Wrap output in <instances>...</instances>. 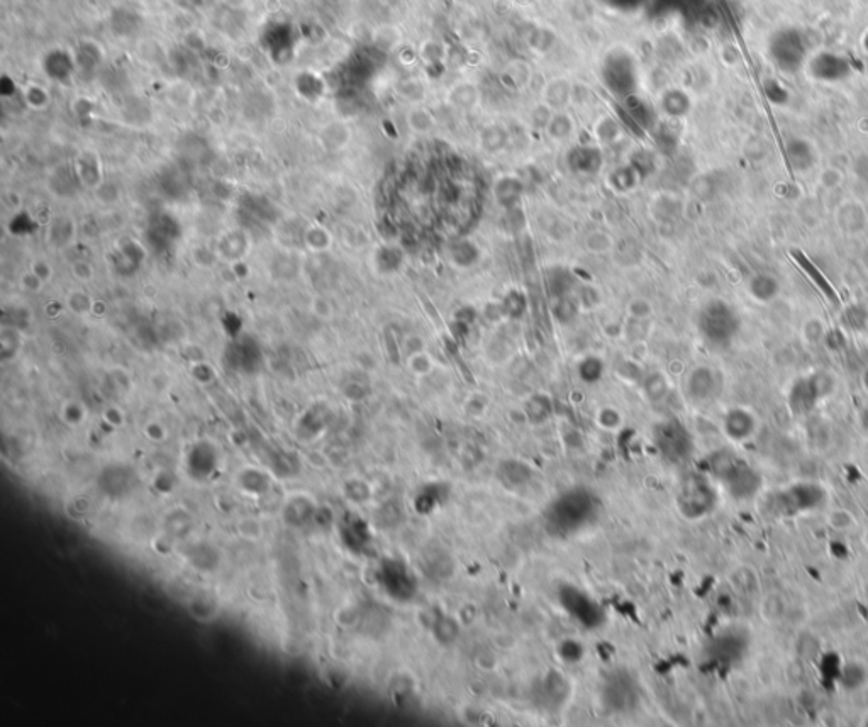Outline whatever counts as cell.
Listing matches in <instances>:
<instances>
[{"mask_svg":"<svg viewBox=\"0 0 868 727\" xmlns=\"http://www.w3.org/2000/svg\"><path fill=\"white\" fill-rule=\"evenodd\" d=\"M863 263H865V267L868 268V246L865 248V251H863Z\"/></svg>","mask_w":868,"mask_h":727,"instance_id":"53","label":"cell"},{"mask_svg":"<svg viewBox=\"0 0 868 727\" xmlns=\"http://www.w3.org/2000/svg\"><path fill=\"white\" fill-rule=\"evenodd\" d=\"M655 442L665 460L673 465L687 461L694 453L692 434L680 420L668 419L655 429Z\"/></svg>","mask_w":868,"mask_h":727,"instance_id":"7","label":"cell"},{"mask_svg":"<svg viewBox=\"0 0 868 727\" xmlns=\"http://www.w3.org/2000/svg\"><path fill=\"white\" fill-rule=\"evenodd\" d=\"M604 375V361L597 356H587L580 361L578 376L587 383L599 382Z\"/></svg>","mask_w":868,"mask_h":727,"instance_id":"31","label":"cell"},{"mask_svg":"<svg viewBox=\"0 0 868 727\" xmlns=\"http://www.w3.org/2000/svg\"><path fill=\"white\" fill-rule=\"evenodd\" d=\"M246 2L248 0H228L229 6H233V7H243V6H246Z\"/></svg>","mask_w":868,"mask_h":727,"instance_id":"51","label":"cell"},{"mask_svg":"<svg viewBox=\"0 0 868 727\" xmlns=\"http://www.w3.org/2000/svg\"><path fill=\"white\" fill-rule=\"evenodd\" d=\"M746 640L748 637L745 634L739 631H729L721 634L714 641V644H712V656H714L717 662L726 664L738 662L746 651Z\"/></svg>","mask_w":868,"mask_h":727,"instance_id":"14","label":"cell"},{"mask_svg":"<svg viewBox=\"0 0 868 727\" xmlns=\"http://www.w3.org/2000/svg\"><path fill=\"white\" fill-rule=\"evenodd\" d=\"M566 694H568V686H566L565 678L556 673L548 675L543 684V699L546 700V706H560Z\"/></svg>","mask_w":868,"mask_h":727,"instance_id":"26","label":"cell"},{"mask_svg":"<svg viewBox=\"0 0 868 727\" xmlns=\"http://www.w3.org/2000/svg\"><path fill=\"white\" fill-rule=\"evenodd\" d=\"M477 314L478 312L472 307V305H465V307L456 310L455 317H456V322H462V324H465V326H470L472 322L477 319Z\"/></svg>","mask_w":868,"mask_h":727,"instance_id":"48","label":"cell"},{"mask_svg":"<svg viewBox=\"0 0 868 727\" xmlns=\"http://www.w3.org/2000/svg\"><path fill=\"white\" fill-rule=\"evenodd\" d=\"M619 423H621V415H619V412H615L614 409L600 410L599 424L602 425V428L614 429V428H618Z\"/></svg>","mask_w":868,"mask_h":727,"instance_id":"47","label":"cell"},{"mask_svg":"<svg viewBox=\"0 0 868 727\" xmlns=\"http://www.w3.org/2000/svg\"><path fill=\"white\" fill-rule=\"evenodd\" d=\"M380 582L385 592L396 600H411L416 595V578L404 563L397 560L383 561L380 568Z\"/></svg>","mask_w":868,"mask_h":727,"instance_id":"10","label":"cell"},{"mask_svg":"<svg viewBox=\"0 0 868 727\" xmlns=\"http://www.w3.org/2000/svg\"><path fill=\"white\" fill-rule=\"evenodd\" d=\"M602 700L605 707L615 713H628L635 711L640 704V689L630 673L619 670L610 675L604 684Z\"/></svg>","mask_w":868,"mask_h":727,"instance_id":"8","label":"cell"},{"mask_svg":"<svg viewBox=\"0 0 868 727\" xmlns=\"http://www.w3.org/2000/svg\"><path fill=\"white\" fill-rule=\"evenodd\" d=\"M830 522L835 529L845 531V529H850V527L853 526V517L850 516L847 511H835L830 516Z\"/></svg>","mask_w":868,"mask_h":727,"instance_id":"46","label":"cell"},{"mask_svg":"<svg viewBox=\"0 0 868 727\" xmlns=\"http://www.w3.org/2000/svg\"><path fill=\"white\" fill-rule=\"evenodd\" d=\"M717 494L709 478L699 473H690L682 480L677 492V505L682 516L695 521L702 519L714 511Z\"/></svg>","mask_w":868,"mask_h":727,"instance_id":"6","label":"cell"},{"mask_svg":"<svg viewBox=\"0 0 868 727\" xmlns=\"http://www.w3.org/2000/svg\"><path fill=\"white\" fill-rule=\"evenodd\" d=\"M577 300H578L580 307L593 309V307H597V305L600 304V294H599V290H597V288L587 285V287H583L582 290H580Z\"/></svg>","mask_w":868,"mask_h":727,"instance_id":"43","label":"cell"},{"mask_svg":"<svg viewBox=\"0 0 868 727\" xmlns=\"http://www.w3.org/2000/svg\"><path fill=\"white\" fill-rule=\"evenodd\" d=\"M434 634H436L438 641H441L443 644H450V642L456 641V637H458V626H456V622L448 615H440V617L436 619V622H434Z\"/></svg>","mask_w":868,"mask_h":727,"instance_id":"33","label":"cell"},{"mask_svg":"<svg viewBox=\"0 0 868 727\" xmlns=\"http://www.w3.org/2000/svg\"><path fill=\"white\" fill-rule=\"evenodd\" d=\"M734 583H736L738 590H741L743 593H746V595H755L756 592H758V575L755 573V570L751 568H739L736 570V573H734Z\"/></svg>","mask_w":868,"mask_h":727,"instance_id":"32","label":"cell"},{"mask_svg":"<svg viewBox=\"0 0 868 727\" xmlns=\"http://www.w3.org/2000/svg\"><path fill=\"white\" fill-rule=\"evenodd\" d=\"M409 365L416 373H428V371L431 370V360H429L428 354H424L423 351L411 354Z\"/></svg>","mask_w":868,"mask_h":727,"instance_id":"45","label":"cell"},{"mask_svg":"<svg viewBox=\"0 0 868 727\" xmlns=\"http://www.w3.org/2000/svg\"><path fill=\"white\" fill-rule=\"evenodd\" d=\"M863 419H865V425H867V429H868V412H867L865 415H863Z\"/></svg>","mask_w":868,"mask_h":727,"instance_id":"54","label":"cell"},{"mask_svg":"<svg viewBox=\"0 0 868 727\" xmlns=\"http://www.w3.org/2000/svg\"><path fill=\"white\" fill-rule=\"evenodd\" d=\"M825 500L826 492L816 483H797L770 494L763 500V511L772 519H790L821 507Z\"/></svg>","mask_w":868,"mask_h":727,"instance_id":"4","label":"cell"},{"mask_svg":"<svg viewBox=\"0 0 868 727\" xmlns=\"http://www.w3.org/2000/svg\"><path fill=\"white\" fill-rule=\"evenodd\" d=\"M863 387H865V390L868 392V370L863 373Z\"/></svg>","mask_w":868,"mask_h":727,"instance_id":"52","label":"cell"},{"mask_svg":"<svg viewBox=\"0 0 868 727\" xmlns=\"http://www.w3.org/2000/svg\"><path fill=\"white\" fill-rule=\"evenodd\" d=\"M77 234V224L72 217L56 216L48 224V243L55 248H65L73 241Z\"/></svg>","mask_w":868,"mask_h":727,"instance_id":"18","label":"cell"},{"mask_svg":"<svg viewBox=\"0 0 868 727\" xmlns=\"http://www.w3.org/2000/svg\"><path fill=\"white\" fill-rule=\"evenodd\" d=\"M845 322L854 331L865 329L868 324V310L863 305H850L845 310Z\"/></svg>","mask_w":868,"mask_h":727,"instance_id":"38","label":"cell"},{"mask_svg":"<svg viewBox=\"0 0 868 727\" xmlns=\"http://www.w3.org/2000/svg\"><path fill=\"white\" fill-rule=\"evenodd\" d=\"M304 248L312 255H322L327 253L334 245V236L324 224L311 223L305 225L302 234Z\"/></svg>","mask_w":868,"mask_h":727,"instance_id":"17","label":"cell"},{"mask_svg":"<svg viewBox=\"0 0 868 727\" xmlns=\"http://www.w3.org/2000/svg\"><path fill=\"white\" fill-rule=\"evenodd\" d=\"M761 610H763L765 619L770 620V622H775V620L783 617V612H785V602H783V598L780 595L772 593V595H768L763 600V604H761Z\"/></svg>","mask_w":868,"mask_h":727,"instance_id":"37","label":"cell"},{"mask_svg":"<svg viewBox=\"0 0 868 727\" xmlns=\"http://www.w3.org/2000/svg\"><path fill=\"white\" fill-rule=\"evenodd\" d=\"M94 171H100V165L99 161H97V156L94 153H83L82 156L78 158L77 161V179L80 184H83L85 187L90 189H99L100 187V181L95 180V173Z\"/></svg>","mask_w":868,"mask_h":727,"instance_id":"23","label":"cell"},{"mask_svg":"<svg viewBox=\"0 0 868 727\" xmlns=\"http://www.w3.org/2000/svg\"><path fill=\"white\" fill-rule=\"evenodd\" d=\"M95 267L88 260H78L72 265V275L80 283H90L95 278Z\"/></svg>","mask_w":868,"mask_h":727,"instance_id":"39","label":"cell"},{"mask_svg":"<svg viewBox=\"0 0 868 727\" xmlns=\"http://www.w3.org/2000/svg\"><path fill=\"white\" fill-rule=\"evenodd\" d=\"M29 270H33V272L36 273L44 283H50L53 280V277H55V268H53V265L50 263V261L44 260V258L34 260L33 263H31Z\"/></svg>","mask_w":868,"mask_h":727,"instance_id":"44","label":"cell"},{"mask_svg":"<svg viewBox=\"0 0 868 727\" xmlns=\"http://www.w3.org/2000/svg\"><path fill=\"white\" fill-rule=\"evenodd\" d=\"M24 100L31 109L43 110L50 105V94H48V90L44 87L31 83V85L24 88Z\"/></svg>","mask_w":868,"mask_h":727,"instance_id":"34","label":"cell"},{"mask_svg":"<svg viewBox=\"0 0 868 727\" xmlns=\"http://www.w3.org/2000/svg\"><path fill=\"white\" fill-rule=\"evenodd\" d=\"M404 255L396 246H382L375 255V267L382 273H392L401 268Z\"/></svg>","mask_w":868,"mask_h":727,"instance_id":"25","label":"cell"},{"mask_svg":"<svg viewBox=\"0 0 868 727\" xmlns=\"http://www.w3.org/2000/svg\"><path fill=\"white\" fill-rule=\"evenodd\" d=\"M524 415L533 424H541L551 415V400L544 393H534L524 405Z\"/></svg>","mask_w":868,"mask_h":727,"instance_id":"22","label":"cell"},{"mask_svg":"<svg viewBox=\"0 0 868 727\" xmlns=\"http://www.w3.org/2000/svg\"><path fill=\"white\" fill-rule=\"evenodd\" d=\"M586 246L593 255H602L613 248V238L605 230H592L586 238Z\"/></svg>","mask_w":868,"mask_h":727,"instance_id":"36","label":"cell"},{"mask_svg":"<svg viewBox=\"0 0 868 727\" xmlns=\"http://www.w3.org/2000/svg\"><path fill=\"white\" fill-rule=\"evenodd\" d=\"M500 478L507 483V485H522L531 478V469L521 461H504L500 465Z\"/></svg>","mask_w":868,"mask_h":727,"instance_id":"28","label":"cell"},{"mask_svg":"<svg viewBox=\"0 0 868 727\" xmlns=\"http://www.w3.org/2000/svg\"><path fill=\"white\" fill-rule=\"evenodd\" d=\"M560 604L577 622L587 629H596L604 622V610L597 602H593L587 593H583L572 585H565L560 590Z\"/></svg>","mask_w":868,"mask_h":727,"instance_id":"9","label":"cell"},{"mask_svg":"<svg viewBox=\"0 0 868 727\" xmlns=\"http://www.w3.org/2000/svg\"><path fill=\"white\" fill-rule=\"evenodd\" d=\"M723 429L731 441H746L756 431V418L748 409L734 407V409L726 412Z\"/></svg>","mask_w":868,"mask_h":727,"instance_id":"13","label":"cell"},{"mask_svg":"<svg viewBox=\"0 0 868 727\" xmlns=\"http://www.w3.org/2000/svg\"><path fill=\"white\" fill-rule=\"evenodd\" d=\"M697 327L702 338L711 346L726 348L739 334L741 317L734 305L723 299H711L699 310Z\"/></svg>","mask_w":868,"mask_h":727,"instance_id":"3","label":"cell"},{"mask_svg":"<svg viewBox=\"0 0 868 727\" xmlns=\"http://www.w3.org/2000/svg\"><path fill=\"white\" fill-rule=\"evenodd\" d=\"M651 314V304L646 299H635L628 304V316L631 319H640L645 321Z\"/></svg>","mask_w":868,"mask_h":727,"instance_id":"42","label":"cell"},{"mask_svg":"<svg viewBox=\"0 0 868 727\" xmlns=\"http://www.w3.org/2000/svg\"><path fill=\"white\" fill-rule=\"evenodd\" d=\"M309 312L316 319H319V321L326 322L334 317V305L327 297L314 295L311 302H309Z\"/></svg>","mask_w":868,"mask_h":727,"instance_id":"35","label":"cell"},{"mask_svg":"<svg viewBox=\"0 0 868 727\" xmlns=\"http://www.w3.org/2000/svg\"><path fill=\"white\" fill-rule=\"evenodd\" d=\"M836 380L830 371H816L795 380L787 396V403L794 415H808L835 392Z\"/></svg>","mask_w":868,"mask_h":727,"instance_id":"5","label":"cell"},{"mask_svg":"<svg viewBox=\"0 0 868 727\" xmlns=\"http://www.w3.org/2000/svg\"><path fill=\"white\" fill-rule=\"evenodd\" d=\"M746 288L753 299L760 304L773 302V300L780 295V282H778V278L775 277V275L767 272L755 273L753 277H750Z\"/></svg>","mask_w":868,"mask_h":727,"instance_id":"16","label":"cell"},{"mask_svg":"<svg viewBox=\"0 0 868 727\" xmlns=\"http://www.w3.org/2000/svg\"><path fill=\"white\" fill-rule=\"evenodd\" d=\"M826 344L830 346L831 349H840L841 346H843V336H841V332L838 329H832L827 331L825 334Z\"/></svg>","mask_w":868,"mask_h":727,"instance_id":"50","label":"cell"},{"mask_svg":"<svg viewBox=\"0 0 868 727\" xmlns=\"http://www.w3.org/2000/svg\"><path fill=\"white\" fill-rule=\"evenodd\" d=\"M500 304H502L504 314H506V317H509V319L522 317L524 316L526 309H528V299H526V295L519 290L507 292L506 297L500 300Z\"/></svg>","mask_w":868,"mask_h":727,"instance_id":"29","label":"cell"},{"mask_svg":"<svg viewBox=\"0 0 868 727\" xmlns=\"http://www.w3.org/2000/svg\"><path fill=\"white\" fill-rule=\"evenodd\" d=\"M578 310H580V304H578V300L573 299V297L565 295V297H558V299H553L551 314H553V317L560 322V324H570V322L575 321V317L578 316Z\"/></svg>","mask_w":868,"mask_h":727,"instance_id":"27","label":"cell"},{"mask_svg":"<svg viewBox=\"0 0 868 727\" xmlns=\"http://www.w3.org/2000/svg\"><path fill=\"white\" fill-rule=\"evenodd\" d=\"M19 285H21L22 290L28 292V294L38 295L39 292H41L43 288H44V285H46V283H44L41 278H39L38 275L33 272V270H26V272L21 275Z\"/></svg>","mask_w":868,"mask_h":727,"instance_id":"41","label":"cell"},{"mask_svg":"<svg viewBox=\"0 0 868 727\" xmlns=\"http://www.w3.org/2000/svg\"><path fill=\"white\" fill-rule=\"evenodd\" d=\"M723 380L721 373L712 370L711 366H697L690 371L685 382V392L690 400L704 403L719 396Z\"/></svg>","mask_w":868,"mask_h":727,"instance_id":"11","label":"cell"},{"mask_svg":"<svg viewBox=\"0 0 868 727\" xmlns=\"http://www.w3.org/2000/svg\"><path fill=\"white\" fill-rule=\"evenodd\" d=\"M544 285H546L548 295H550L551 299H558V297L570 295V292L573 290L575 282L568 270L561 267H553L546 272Z\"/></svg>","mask_w":868,"mask_h":727,"instance_id":"19","label":"cell"},{"mask_svg":"<svg viewBox=\"0 0 868 727\" xmlns=\"http://www.w3.org/2000/svg\"><path fill=\"white\" fill-rule=\"evenodd\" d=\"M251 248V239L248 236L245 229H228L217 238L216 241V255L229 263H236L246 258L248 251Z\"/></svg>","mask_w":868,"mask_h":727,"instance_id":"12","label":"cell"},{"mask_svg":"<svg viewBox=\"0 0 868 727\" xmlns=\"http://www.w3.org/2000/svg\"><path fill=\"white\" fill-rule=\"evenodd\" d=\"M561 656H563L565 659H570V662H575V659H578L580 656H582V648H580V644L573 641H566L563 646H561Z\"/></svg>","mask_w":868,"mask_h":727,"instance_id":"49","label":"cell"},{"mask_svg":"<svg viewBox=\"0 0 868 727\" xmlns=\"http://www.w3.org/2000/svg\"><path fill=\"white\" fill-rule=\"evenodd\" d=\"M522 195V185L514 179L500 180L495 187V198L504 209H514L519 203Z\"/></svg>","mask_w":868,"mask_h":727,"instance_id":"24","label":"cell"},{"mask_svg":"<svg viewBox=\"0 0 868 727\" xmlns=\"http://www.w3.org/2000/svg\"><path fill=\"white\" fill-rule=\"evenodd\" d=\"M478 258H480V250H478L475 243L468 241V239H460V241L451 243L450 260L458 268H470L477 263Z\"/></svg>","mask_w":868,"mask_h":727,"instance_id":"21","label":"cell"},{"mask_svg":"<svg viewBox=\"0 0 868 727\" xmlns=\"http://www.w3.org/2000/svg\"><path fill=\"white\" fill-rule=\"evenodd\" d=\"M599 502L586 489L565 492L546 511L548 529L553 534L570 536L591 524L597 517Z\"/></svg>","mask_w":868,"mask_h":727,"instance_id":"2","label":"cell"},{"mask_svg":"<svg viewBox=\"0 0 868 727\" xmlns=\"http://www.w3.org/2000/svg\"><path fill=\"white\" fill-rule=\"evenodd\" d=\"M94 302H95V299L94 297L88 295L87 292L73 290L66 295L65 307L68 309L70 312L77 314V316H87V314H92Z\"/></svg>","mask_w":868,"mask_h":727,"instance_id":"30","label":"cell"},{"mask_svg":"<svg viewBox=\"0 0 868 727\" xmlns=\"http://www.w3.org/2000/svg\"><path fill=\"white\" fill-rule=\"evenodd\" d=\"M645 390H646V393H648V397L653 398V400L662 398L667 393V380L663 378L660 373H653L646 378Z\"/></svg>","mask_w":868,"mask_h":727,"instance_id":"40","label":"cell"},{"mask_svg":"<svg viewBox=\"0 0 868 727\" xmlns=\"http://www.w3.org/2000/svg\"><path fill=\"white\" fill-rule=\"evenodd\" d=\"M341 536H343V541L346 543V546L351 548L353 551H360L361 548L369 546V527H366L365 522L360 521V519H349V521L344 522L343 529H341Z\"/></svg>","mask_w":868,"mask_h":727,"instance_id":"20","label":"cell"},{"mask_svg":"<svg viewBox=\"0 0 868 727\" xmlns=\"http://www.w3.org/2000/svg\"><path fill=\"white\" fill-rule=\"evenodd\" d=\"M836 224L841 233L848 236H858L868 225V216L860 203L847 202L836 212Z\"/></svg>","mask_w":868,"mask_h":727,"instance_id":"15","label":"cell"},{"mask_svg":"<svg viewBox=\"0 0 868 727\" xmlns=\"http://www.w3.org/2000/svg\"><path fill=\"white\" fill-rule=\"evenodd\" d=\"M707 468L733 499L751 500L758 495L761 489L760 473L734 451H714L707 458Z\"/></svg>","mask_w":868,"mask_h":727,"instance_id":"1","label":"cell"}]
</instances>
